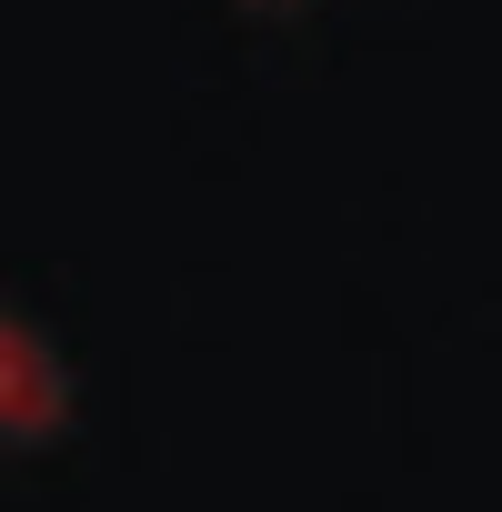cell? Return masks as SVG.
<instances>
[{
	"label": "cell",
	"instance_id": "1",
	"mask_svg": "<svg viewBox=\"0 0 502 512\" xmlns=\"http://www.w3.org/2000/svg\"><path fill=\"white\" fill-rule=\"evenodd\" d=\"M0 422H11L21 452L51 442V432L71 422V362H61V342H51L31 312L0 322Z\"/></svg>",
	"mask_w": 502,
	"mask_h": 512
},
{
	"label": "cell",
	"instance_id": "2",
	"mask_svg": "<svg viewBox=\"0 0 502 512\" xmlns=\"http://www.w3.org/2000/svg\"><path fill=\"white\" fill-rule=\"evenodd\" d=\"M241 11H302V0H241Z\"/></svg>",
	"mask_w": 502,
	"mask_h": 512
}]
</instances>
